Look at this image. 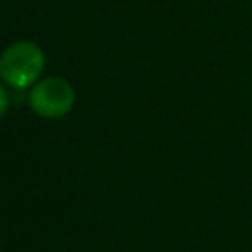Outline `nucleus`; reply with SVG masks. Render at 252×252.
<instances>
[{"label":"nucleus","mask_w":252,"mask_h":252,"mask_svg":"<svg viewBox=\"0 0 252 252\" xmlns=\"http://www.w3.org/2000/svg\"><path fill=\"white\" fill-rule=\"evenodd\" d=\"M28 102L37 116L55 120L73 110L75 89L63 77H45L32 87L28 94Z\"/></svg>","instance_id":"obj_2"},{"label":"nucleus","mask_w":252,"mask_h":252,"mask_svg":"<svg viewBox=\"0 0 252 252\" xmlns=\"http://www.w3.org/2000/svg\"><path fill=\"white\" fill-rule=\"evenodd\" d=\"M45 69L43 49L28 39L10 43L0 53V79L14 89L33 87Z\"/></svg>","instance_id":"obj_1"},{"label":"nucleus","mask_w":252,"mask_h":252,"mask_svg":"<svg viewBox=\"0 0 252 252\" xmlns=\"http://www.w3.org/2000/svg\"><path fill=\"white\" fill-rule=\"evenodd\" d=\"M8 108H10V96H8L6 87H4V85H0V118H4V116H6Z\"/></svg>","instance_id":"obj_3"}]
</instances>
